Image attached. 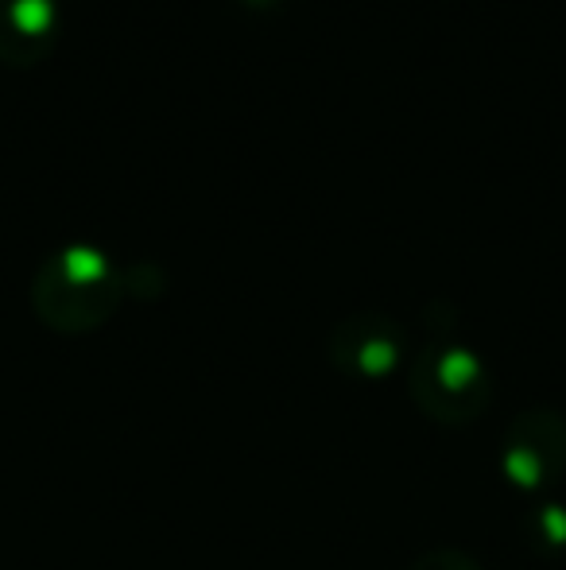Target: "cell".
<instances>
[{"mask_svg": "<svg viewBox=\"0 0 566 570\" xmlns=\"http://www.w3.org/2000/svg\"><path fill=\"white\" fill-rule=\"evenodd\" d=\"M129 276L90 245L54 253L31 284V307L59 334H90L121 307Z\"/></svg>", "mask_w": 566, "mask_h": 570, "instance_id": "cell-1", "label": "cell"}, {"mask_svg": "<svg viewBox=\"0 0 566 570\" xmlns=\"http://www.w3.org/2000/svg\"><path fill=\"white\" fill-rule=\"evenodd\" d=\"M404 376H408L411 404L443 428L477 423L493 404L489 368L461 342H427L408 357Z\"/></svg>", "mask_w": 566, "mask_h": 570, "instance_id": "cell-2", "label": "cell"}, {"mask_svg": "<svg viewBox=\"0 0 566 570\" xmlns=\"http://www.w3.org/2000/svg\"><path fill=\"white\" fill-rule=\"evenodd\" d=\"M497 465L508 485L544 493L566 473V420L552 407H528L505 431Z\"/></svg>", "mask_w": 566, "mask_h": 570, "instance_id": "cell-3", "label": "cell"}, {"mask_svg": "<svg viewBox=\"0 0 566 570\" xmlns=\"http://www.w3.org/2000/svg\"><path fill=\"white\" fill-rule=\"evenodd\" d=\"M330 361L354 381H388L408 368V331L388 315H349L330 334Z\"/></svg>", "mask_w": 566, "mask_h": 570, "instance_id": "cell-4", "label": "cell"}, {"mask_svg": "<svg viewBox=\"0 0 566 570\" xmlns=\"http://www.w3.org/2000/svg\"><path fill=\"white\" fill-rule=\"evenodd\" d=\"M54 31L51 0H0V59H36Z\"/></svg>", "mask_w": 566, "mask_h": 570, "instance_id": "cell-5", "label": "cell"}, {"mask_svg": "<svg viewBox=\"0 0 566 570\" xmlns=\"http://www.w3.org/2000/svg\"><path fill=\"white\" fill-rule=\"evenodd\" d=\"M528 540L539 551H563L566 548V509L563 504H539L528 512Z\"/></svg>", "mask_w": 566, "mask_h": 570, "instance_id": "cell-6", "label": "cell"}, {"mask_svg": "<svg viewBox=\"0 0 566 570\" xmlns=\"http://www.w3.org/2000/svg\"><path fill=\"white\" fill-rule=\"evenodd\" d=\"M408 570H485V567L477 563L474 556H466V551L435 548V551H427V556H419Z\"/></svg>", "mask_w": 566, "mask_h": 570, "instance_id": "cell-7", "label": "cell"}]
</instances>
